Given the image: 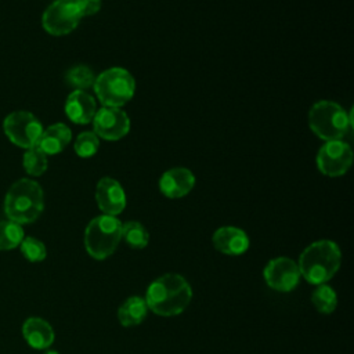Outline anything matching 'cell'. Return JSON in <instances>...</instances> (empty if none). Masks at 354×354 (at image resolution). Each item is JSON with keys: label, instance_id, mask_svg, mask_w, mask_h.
I'll list each match as a JSON object with an SVG mask.
<instances>
[{"label": "cell", "instance_id": "603a6c76", "mask_svg": "<svg viewBox=\"0 0 354 354\" xmlns=\"http://www.w3.org/2000/svg\"><path fill=\"white\" fill-rule=\"evenodd\" d=\"M24 169L30 176H41L47 170V155L37 147L26 149L24 153Z\"/></svg>", "mask_w": 354, "mask_h": 354}, {"label": "cell", "instance_id": "9a60e30c", "mask_svg": "<svg viewBox=\"0 0 354 354\" xmlns=\"http://www.w3.org/2000/svg\"><path fill=\"white\" fill-rule=\"evenodd\" d=\"M95 112V101L84 90H75L68 95L65 102V113L73 123L87 124L93 120Z\"/></svg>", "mask_w": 354, "mask_h": 354}, {"label": "cell", "instance_id": "44dd1931", "mask_svg": "<svg viewBox=\"0 0 354 354\" xmlns=\"http://www.w3.org/2000/svg\"><path fill=\"white\" fill-rule=\"evenodd\" d=\"M24 236L21 224L11 220L0 221V250H11L19 246Z\"/></svg>", "mask_w": 354, "mask_h": 354}, {"label": "cell", "instance_id": "4316f807", "mask_svg": "<svg viewBox=\"0 0 354 354\" xmlns=\"http://www.w3.org/2000/svg\"><path fill=\"white\" fill-rule=\"evenodd\" d=\"M44 354H59L58 351H54V350H50V351H46Z\"/></svg>", "mask_w": 354, "mask_h": 354}, {"label": "cell", "instance_id": "484cf974", "mask_svg": "<svg viewBox=\"0 0 354 354\" xmlns=\"http://www.w3.org/2000/svg\"><path fill=\"white\" fill-rule=\"evenodd\" d=\"M82 17L94 15L101 8V0H76Z\"/></svg>", "mask_w": 354, "mask_h": 354}, {"label": "cell", "instance_id": "d6986e66", "mask_svg": "<svg viewBox=\"0 0 354 354\" xmlns=\"http://www.w3.org/2000/svg\"><path fill=\"white\" fill-rule=\"evenodd\" d=\"M311 301L321 314H332L337 306V295L335 289L326 283L317 285L311 295Z\"/></svg>", "mask_w": 354, "mask_h": 354}, {"label": "cell", "instance_id": "7c38bea8", "mask_svg": "<svg viewBox=\"0 0 354 354\" xmlns=\"http://www.w3.org/2000/svg\"><path fill=\"white\" fill-rule=\"evenodd\" d=\"M95 201L100 210L108 216H118L126 207L123 187L111 177H102L95 188Z\"/></svg>", "mask_w": 354, "mask_h": 354}, {"label": "cell", "instance_id": "5b68a950", "mask_svg": "<svg viewBox=\"0 0 354 354\" xmlns=\"http://www.w3.org/2000/svg\"><path fill=\"white\" fill-rule=\"evenodd\" d=\"M308 126L324 141H335L343 138L351 120L347 112L333 101H318L308 112Z\"/></svg>", "mask_w": 354, "mask_h": 354}, {"label": "cell", "instance_id": "52a82bcc", "mask_svg": "<svg viewBox=\"0 0 354 354\" xmlns=\"http://www.w3.org/2000/svg\"><path fill=\"white\" fill-rule=\"evenodd\" d=\"M3 130L12 144L29 149L37 145L43 133V126L33 113L28 111H15L4 119Z\"/></svg>", "mask_w": 354, "mask_h": 354}, {"label": "cell", "instance_id": "8992f818", "mask_svg": "<svg viewBox=\"0 0 354 354\" xmlns=\"http://www.w3.org/2000/svg\"><path fill=\"white\" fill-rule=\"evenodd\" d=\"M93 87L104 106L119 108L133 98L136 80L123 68H109L95 77Z\"/></svg>", "mask_w": 354, "mask_h": 354}, {"label": "cell", "instance_id": "d4e9b609", "mask_svg": "<svg viewBox=\"0 0 354 354\" xmlns=\"http://www.w3.org/2000/svg\"><path fill=\"white\" fill-rule=\"evenodd\" d=\"M19 248H21V253L24 254V257L33 263L41 261L47 256V249H46L44 243L33 236H24L22 242L19 243Z\"/></svg>", "mask_w": 354, "mask_h": 354}, {"label": "cell", "instance_id": "4fadbf2b", "mask_svg": "<svg viewBox=\"0 0 354 354\" xmlns=\"http://www.w3.org/2000/svg\"><path fill=\"white\" fill-rule=\"evenodd\" d=\"M195 185V176L189 169L173 167L166 170L159 180L160 192L170 199H178L191 192Z\"/></svg>", "mask_w": 354, "mask_h": 354}, {"label": "cell", "instance_id": "5bb4252c", "mask_svg": "<svg viewBox=\"0 0 354 354\" xmlns=\"http://www.w3.org/2000/svg\"><path fill=\"white\" fill-rule=\"evenodd\" d=\"M213 246L223 254L227 256H239L249 249V236L248 234L232 225L220 227L214 231L212 236Z\"/></svg>", "mask_w": 354, "mask_h": 354}, {"label": "cell", "instance_id": "3957f363", "mask_svg": "<svg viewBox=\"0 0 354 354\" xmlns=\"http://www.w3.org/2000/svg\"><path fill=\"white\" fill-rule=\"evenodd\" d=\"M44 209V194L39 183L30 178L15 181L6 194L4 213L18 224L33 223Z\"/></svg>", "mask_w": 354, "mask_h": 354}, {"label": "cell", "instance_id": "7402d4cb", "mask_svg": "<svg viewBox=\"0 0 354 354\" xmlns=\"http://www.w3.org/2000/svg\"><path fill=\"white\" fill-rule=\"evenodd\" d=\"M66 83L75 90H84L94 84L95 76L93 71L86 65H76L71 68L65 75Z\"/></svg>", "mask_w": 354, "mask_h": 354}, {"label": "cell", "instance_id": "7a4b0ae2", "mask_svg": "<svg viewBox=\"0 0 354 354\" xmlns=\"http://www.w3.org/2000/svg\"><path fill=\"white\" fill-rule=\"evenodd\" d=\"M342 253L339 246L329 239L310 243L299 256L300 277L313 285L326 283L339 270Z\"/></svg>", "mask_w": 354, "mask_h": 354}, {"label": "cell", "instance_id": "6da1fadb", "mask_svg": "<svg viewBox=\"0 0 354 354\" xmlns=\"http://www.w3.org/2000/svg\"><path fill=\"white\" fill-rule=\"evenodd\" d=\"M144 299L152 313L160 317H174L189 306L192 288L183 275L169 272L149 283Z\"/></svg>", "mask_w": 354, "mask_h": 354}, {"label": "cell", "instance_id": "cb8c5ba5", "mask_svg": "<svg viewBox=\"0 0 354 354\" xmlns=\"http://www.w3.org/2000/svg\"><path fill=\"white\" fill-rule=\"evenodd\" d=\"M98 147L100 141L97 134L93 131H83L77 136L73 149L80 158H90L98 151Z\"/></svg>", "mask_w": 354, "mask_h": 354}, {"label": "cell", "instance_id": "83f0119b", "mask_svg": "<svg viewBox=\"0 0 354 354\" xmlns=\"http://www.w3.org/2000/svg\"><path fill=\"white\" fill-rule=\"evenodd\" d=\"M69 1H76V0H69Z\"/></svg>", "mask_w": 354, "mask_h": 354}, {"label": "cell", "instance_id": "ac0fdd59", "mask_svg": "<svg viewBox=\"0 0 354 354\" xmlns=\"http://www.w3.org/2000/svg\"><path fill=\"white\" fill-rule=\"evenodd\" d=\"M148 313V307L145 299L141 296H130L127 297L118 310L119 324L124 328H131L140 325Z\"/></svg>", "mask_w": 354, "mask_h": 354}, {"label": "cell", "instance_id": "e0dca14e", "mask_svg": "<svg viewBox=\"0 0 354 354\" xmlns=\"http://www.w3.org/2000/svg\"><path fill=\"white\" fill-rule=\"evenodd\" d=\"M72 138L71 129L64 123H54L43 130L37 148H40L46 155H55L64 151V148L69 144Z\"/></svg>", "mask_w": 354, "mask_h": 354}, {"label": "cell", "instance_id": "ba28073f", "mask_svg": "<svg viewBox=\"0 0 354 354\" xmlns=\"http://www.w3.org/2000/svg\"><path fill=\"white\" fill-rule=\"evenodd\" d=\"M82 18L83 17L76 1L55 0L43 12L41 25L50 35L62 36L76 29Z\"/></svg>", "mask_w": 354, "mask_h": 354}, {"label": "cell", "instance_id": "30bf717a", "mask_svg": "<svg viewBox=\"0 0 354 354\" xmlns=\"http://www.w3.org/2000/svg\"><path fill=\"white\" fill-rule=\"evenodd\" d=\"M263 277L266 283L277 292H290L293 290L300 279V271L297 263L289 257H275L271 259L264 270Z\"/></svg>", "mask_w": 354, "mask_h": 354}, {"label": "cell", "instance_id": "8fae6325", "mask_svg": "<svg viewBox=\"0 0 354 354\" xmlns=\"http://www.w3.org/2000/svg\"><path fill=\"white\" fill-rule=\"evenodd\" d=\"M91 122L97 137L106 141H118L130 130V119L120 108L102 106L95 112Z\"/></svg>", "mask_w": 354, "mask_h": 354}, {"label": "cell", "instance_id": "ffe728a7", "mask_svg": "<svg viewBox=\"0 0 354 354\" xmlns=\"http://www.w3.org/2000/svg\"><path fill=\"white\" fill-rule=\"evenodd\" d=\"M122 239L133 249H144L149 242V234L141 223L127 221L122 224Z\"/></svg>", "mask_w": 354, "mask_h": 354}, {"label": "cell", "instance_id": "9c48e42d", "mask_svg": "<svg viewBox=\"0 0 354 354\" xmlns=\"http://www.w3.org/2000/svg\"><path fill=\"white\" fill-rule=\"evenodd\" d=\"M353 163V149L351 147L342 141H325L317 153L318 170L330 177L343 176Z\"/></svg>", "mask_w": 354, "mask_h": 354}, {"label": "cell", "instance_id": "277c9868", "mask_svg": "<svg viewBox=\"0 0 354 354\" xmlns=\"http://www.w3.org/2000/svg\"><path fill=\"white\" fill-rule=\"evenodd\" d=\"M122 241V221L116 216H97L86 227L84 248L95 260L113 254Z\"/></svg>", "mask_w": 354, "mask_h": 354}, {"label": "cell", "instance_id": "2e32d148", "mask_svg": "<svg viewBox=\"0 0 354 354\" xmlns=\"http://www.w3.org/2000/svg\"><path fill=\"white\" fill-rule=\"evenodd\" d=\"M22 335L26 343L37 350L48 348L55 337L53 326L39 317H30L24 322Z\"/></svg>", "mask_w": 354, "mask_h": 354}]
</instances>
